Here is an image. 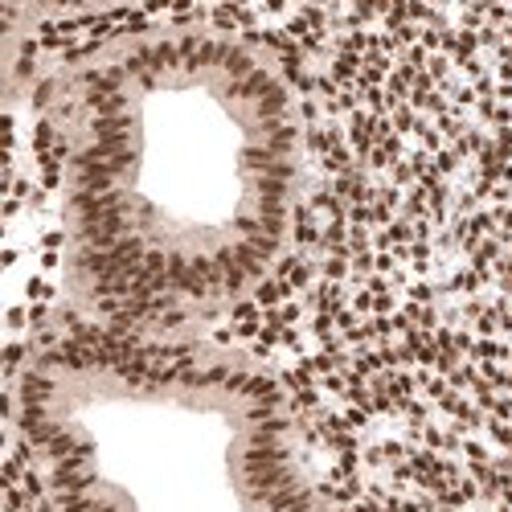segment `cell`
<instances>
[{"instance_id":"obj_2","label":"cell","mask_w":512,"mask_h":512,"mask_svg":"<svg viewBox=\"0 0 512 512\" xmlns=\"http://www.w3.org/2000/svg\"><path fill=\"white\" fill-rule=\"evenodd\" d=\"M58 512H340L304 472L287 398L234 353L78 336L21 381Z\"/></svg>"},{"instance_id":"obj_1","label":"cell","mask_w":512,"mask_h":512,"mask_svg":"<svg viewBox=\"0 0 512 512\" xmlns=\"http://www.w3.org/2000/svg\"><path fill=\"white\" fill-rule=\"evenodd\" d=\"M295 193V103L246 41L148 33L82 74L70 230L103 304L152 320L238 300L279 259Z\"/></svg>"}]
</instances>
